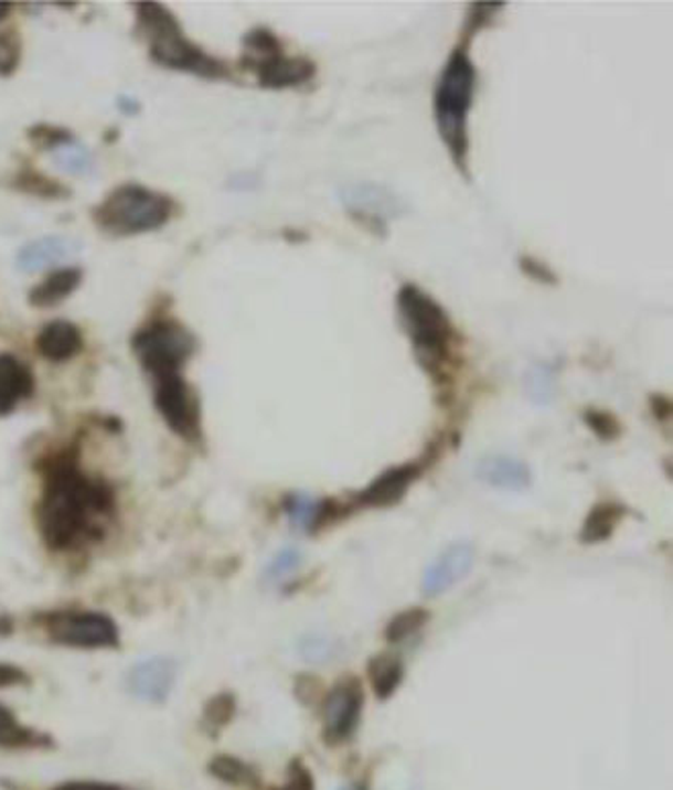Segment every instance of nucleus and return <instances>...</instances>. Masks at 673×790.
<instances>
[{"label":"nucleus","instance_id":"nucleus-1","mask_svg":"<svg viewBox=\"0 0 673 790\" xmlns=\"http://www.w3.org/2000/svg\"><path fill=\"white\" fill-rule=\"evenodd\" d=\"M113 510L111 490L83 469L74 457L54 459L45 473L38 521L43 538L54 549H71L98 533V524Z\"/></svg>","mask_w":673,"mask_h":790},{"label":"nucleus","instance_id":"nucleus-2","mask_svg":"<svg viewBox=\"0 0 673 790\" xmlns=\"http://www.w3.org/2000/svg\"><path fill=\"white\" fill-rule=\"evenodd\" d=\"M478 71L469 57V47L461 43L445 66L435 90L436 128L449 148L457 169L467 174L469 156V111L473 107Z\"/></svg>","mask_w":673,"mask_h":790},{"label":"nucleus","instance_id":"nucleus-3","mask_svg":"<svg viewBox=\"0 0 673 790\" xmlns=\"http://www.w3.org/2000/svg\"><path fill=\"white\" fill-rule=\"evenodd\" d=\"M136 33L148 42L150 57L164 68L189 72L213 81L229 76L224 62L189 42L177 17L158 2L136 4Z\"/></svg>","mask_w":673,"mask_h":790},{"label":"nucleus","instance_id":"nucleus-4","mask_svg":"<svg viewBox=\"0 0 673 790\" xmlns=\"http://www.w3.org/2000/svg\"><path fill=\"white\" fill-rule=\"evenodd\" d=\"M397 313L421 367L435 373L445 367L457 340V330L445 308L420 287L407 282L397 293Z\"/></svg>","mask_w":673,"mask_h":790},{"label":"nucleus","instance_id":"nucleus-5","mask_svg":"<svg viewBox=\"0 0 673 790\" xmlns=\"http://www.w3.org/2000/svg\"><path fill=\"white\" fill-rule=\"evenodd\" d=\"M174 199L143 184L126 183L113 189L93 210V222L111 236H138L167 226L174 215Z\"/></svg>","mask_w":673,"mask_h":790},{"label":"nucleus","instance_id":"nucleus-6","mask_svg":"<svg viewBox=\"0 0 673 790\" xmlns=\"http://www.w3.org/2000/svg\"><path fill=\"white\" fill-rule=\"evenodd\" d=\"M131 351L152 380L177 375L195 354L196 339L189 328L172 318H156L131 339Z\"/></svg>","mask_w":673,"mask_h":790},{"label":"nucleus","instance_id":"nucleus-7","mask_svg":"<svg viewBox=\"0 0 673 790\" xmlns=\"http://www.w3.org/2000/svg\"><path fill=\"white\" fill-rule=\"evenodd\" d=\"M45 631L56 643L85 650L115 648L119 641L117 627L109 617L86 610H60L47 615Z\"/></svg>","mask_w":673,"mask_h":790},{"label":"nucleus","instance_id":"nucleus-8","mask_svg":"<svg viewBox=\"0 0 673 790\" xmlns=\"http://www.w3.org/2000/svg\"><path fill=\"white\" fill-rule=\"evenodd\" d=\"M154 404L170 430L184 440L195 442L201 437V412L195 392L183 375H169L154 380Z\"/></svg>","mask_w":673,"mask_h":790},{"label":"nucleus","instance_id":"nucleus-9","mask_svg":"<svg viewBox=\"0 0 673 790\" xmlns=\"http://www.w3.org/2000/svg\"><path fill=\"white\" fill-rule=\"evenodd\" d=\"M363 706H365L363 684L356 677L340 680L323 698V739L330 746L346 741L361 720Z\"/></svg>","mask_w":673,"mask_h":790},{"label":"nucleus","instance_id":"nucleus-10","mask_svg":"<svg viewBox=\"0 0 673 790\" xmlns=\"http://www.w3.org/2000/svg\"><path fill=\"white\" fill-rule=\"evenodd\" d=\"M340 199L354 220L368 229L385 234L387 222L402 215V203L389 189L377 184H354L340 191Z\"/></svg>","mask_w":673,"mask_h":790},{"label":"nucleus","instance_id":"nucleus-11","mask_svg":"<svg viewBox=\"0 0 673 790\" xmlns=\"http://www.w3.org/2000/svg\"><path fill=\"white\" fill-rule=\"evenodd\" d=\"M476 564V547L467 541H457L442 551L432 564L426 567L421 578V592L428 598L449 592L461 579L467 578Z\"/></svg>","mask_w":673,"mask_h":790},{"label":"nucleus","instance_id":"nucleus-12","mask_svg":"<svg viewBox=\"0 0 673 790\" xmlns=\"http://www.w3.org/2000/svg\"><path fill=\"white\" fill-rule=\"evenodd\" d=\"M177 677V663L170 658H150L136 663L127 674V686L141 701L162 703L169 698Z\"/></svg>","mask_w":673,"mask_h":790},{"label":"nucleus","instance_id":"nucleus-13","mask_svg":"<svg viewBox=\"0 0 673 790\" xmlns=\"http://www.w3.org/2000/svg\"><path fill=\"white\" fill-rule=\"evenodd\" d=\"M263 88H287L306 85L316 74V64L308 57L285 56L282 52L265 57L250 66Z\"/></svg>","mask_w":673,"mask_h":790},{"label":"nucleus","instance_id":"nucleus-14","mask_svg":"<svg viewBox=\"0 0 673 790\" xmlns=\"http://www.w3.org/2000/svg\"><path fill=\"white\" fill-rule=\"evenodd\" d=\"M420 476V467L414 463L407 466L392 467L383 471L377 480L371 481L361 494L356 495L359 504L371 506V509H389L397 502L404 500L407 488Z\"/></svg>","mask_w":673,"mask_h":790},{"label":"nucleus","instance_id":"nucleus-15","mask_svg":"<svg viewBox=\"0 0 673 790\" xmlns=\"http://www.w3.org/2000/svg\"><path fill=\"white\" fill-rule=\"evenodd\" d=\"M81 250V242L68 236H43L40 241L29 242L17 255V268L21 273H38L54 267Z\"/></svg>","mask_w":673,"mask_h":790},{"label":"nucleus","instance_id":"nucleus-16","mask_svg":"<svg viewBox=\"0 0 673 790\" xmlns=\"http://www.w3.org/2000/svg\"><path fill=\"white\" fill-rule=\"evenodd\" d=\"M85 340L83 332L78 325L66 322V320H56L43 325L42 332L35 339V349L42 354L45 361L52 363H64L71 361L76 354L83 351Z\"/></svg>","mask_w":673,"mask_h":790},{"label":"nucleus","instance_id":"nucleus-17","mask_svg":"<svg viewBox=\"0 0 673 790\" xmlns=\"http://www.w3.org/2000/svg\"><path fill=\"white\" fill-rule=\"evenodd\" d=\"M479 480L488 483L491 488H500V490H526L531 485V469L514 457H505V455H495V457H485L479 461L476 467Z\"/></svg>","mask_w":673,"mask_h":790},{"label":"nucleus","instance_id":"nucleus-18","mask_svg":"<svg viewBox=\"0 0 673 790\" xmlns=\"http://www.w3.org/2000/svg\"><path fill=\"white\" fill-rule=\"evenodd\" d=\"M33 373L13 354H0V416L33 394Z\"/></svg>","mask_w":673,"mask_h":790},{"label":"nucleus","instance_id":"nucleus-19","mask_svg":"<svg viewBox=\"0 0 673 790\" xmlns=\"http://www.w3.org/2000/svg\"><path fill=\"white\" fill-rule=\"evenodd\" d=\"M83 270L78 267H62L52 270L40 285L29 291V306L38 310L56 308L81 287Z\"/></svg>","mask_w":673,"mask_h":790},{"label":"nucleus","instance_id":"nucleus-20","mask_svg":"<svg viewBox=\"0 0 673 790\" xmlns=\"http://www.w3.org/2000/svg\"><path fill=\"white\" fill-rule=\"evenodd\" d=\"M368 680L380 701L392 698L404 680V662L393 653H380L368 662Z\"/></svg>","mask_w":673,"mask_h":790},{"label":"nucleus","instance_id":"nucleus-21","mask_svg":"<svg viewBox=\"0 0 673 790\" xmlns=\"http://www.w3.org/2000/svg\"><path fill=\"white\" fill-rule=\"evenodd\" d=\"M9 184L13 186L14 191H21V193L31 195V198L50 199V201L66 199L72 195L71 189L66 184L60 183L56 179L43 174V172L33 169V167H25V169L14 172Z\"/></svg>","mask_w":673,"mask_h":790},{"label":"nucleus","instance_id":"nucleus-22","mask_svg":"<svg viewBox=\"0 0 673 790\" xmlns=\"http://www.w3.org/2000/svg\"><path fill=\"white\" fill-rule=\"evenodd\" d=\"M627 509L620 504H598L594 506L581 529V541L584 543H600L610 538L617 531L618 524L624 519Z\"/></svg>","mask_w":673,"mask_h":790},{"label":"nucleus","instance_id":"nucleus-23","mask_svg":"<svg viewBox=\"0 0 673 790\" xmlns=\"http://www.w3.org/2000/svg\"><path fill=\"white\" fill-rule=\"evenodd\" d=\"M285 510H287L293 526L303 529V531L323 523L328 519V514H330V506H325L322 502H318V500H313V498H309L306 494L289 495Z\"/></svg>","mask_w":673,"mask_h":790},{"label":"nucleus","instance_id":"nucleus-24","mask_svg":"<svg viewBox=\"0 0 673 790\" xmlns=\"http://www.w3.org/2000/svg\"><path fill=\"white\" fill-rule=\"evenodd\" d=\"M430 621V612L426 608H407L404 612L395 615L385 629V637L389 643L406 641L407 637L418 633L426 622Z\"/></svg>","mask_w":673,"mask_h":790},{"label":"nucleus","instance_id":"nucleus-25","mask_svg":"<svg viewBox=\"0 0 673 790\" xmlns=\"http://www.w3.org/2000/svg\"><path fill=\"white\" fill-rule=\"evenodd\" d=\"M35 744V735L23 727L13 715L0 706V746L2 748H25Z\"/></svg>","mask_w":673,"mask_h":790},{"label":"nucleus","instance_id":"nucleus-26","mask_svg":"<svg viewBox=\"0 0 673 790\" xmlns=\"http://www.w3.org/2000/svg\"><path fill=\"white\" fill-rule=\"evenodd\" d=\"M28 138L35 148L50 150V152H54L57 148L68 146V143L74 141L72 131L57 128V126H50V124H38V126H33V128H29Z\"/></svg>","mask_w":673,"mask_h":790},{"label":"nucleus","instance_id":"nucleus-27","mask_svg":"<svg viewBox=\"0 0 673 790\" xmlns=\"http://www.w3.org/2000/svg\"><path fill=\"white\" fill-rule=\"evenodd\" d=\"M54 160L60 169L66 170L71 174H85L90 170V154L86 152L85 148L76 146L74 141L54 150Z\"/></svg>","mask_w":673,"mask_h":790},{"label":"nucleus","instance_id":"nucleus-28","mask_svg":"<svg viewBox=\"0 0 673 790\" xmlns=\"http://www.w3.org/2000/svg\"><path fill=\"white\" fill-rule=\"evenodd\" d=\"M211 772L232 784H246L254 780L253 770L246 764L239 762L236 758H227V756L217 758L215 762L211 764Z\"/></svg>","mask_w":673,"mask_h":790},{"label":"nucleus","instance_id":"nucleus-29","mask_svg":"<svg viewBox=\"0 0 673 790\" xmlns=\"http://www.w3.org/2000/svg\"><path fill=\"white\" fill-rule=\"evenodd\" d=\"M21 60V40L17 31L0 33V76H11Z\"/></svg>","mask_w":673,"mask_h":790},{"label":"nucleus","instance_id":"nucleus-30","mask_svg":"<svg viewBox=\"0 0 673 790\" xmlns=\"http://www.w3.org/2000/svg\"><path fill=\"white\" fill-rule=\"evenodd\" d=\"M584 420L602 440H615L622 433V426L618 423L617 416H612L610 412H603V409H588L584 414Z\"/></svg>","mask_w":673,"mask_h":790},{"label":"nucleus","instance_id":"nucleus-31","mask_svg":"<svg viewBox=\"0 0 673 790\" xmlns=\"http://www.w3.org/2000/svg\"><path fill=\"white\" fill-rule=\"evenodd\" d=\"M301 565V553L297 549H285L273 559V564L267 567L268 581H279V579L289 576L293 569Z\"/></svg>","mask_w":673,"mask_h":790},{"label":"nucleus","instance_id":"nucleus-32","mask_svg":"<svg viewBox=\"0 0 673 790\" xmlns=\"http://www.w3.org/2000/svg\"><path fill=\"white\" fill-rule=\"evenodd\" d=\"M279 790H316V784H313V777L308 768L301 762H293L289 770L287 784Z\"/></svg>","mask_w":673,"mask_h":790},{"label":"nucleus","instance_id":"nucleus-33","mask_svg":"<svg viewBox=\"0 0 673 790\" xmlns=\"http://www.w3.org/2000/svg\"><path fill=\"white\" fill-rule=\"evenodd\" d=\"M232 715H234V698L227 694L213 698L207 706V717L213 723H227L232 719Z\"/></svg>","mask_w":673,"mask_h":790},{"label":"nucleus","instance_id":"nucleus-34","mask_svg":"<svg viewBox=\"0 0 673 790\" xmlns=\"http://www.w3.org/2000/svg\"><path fill=\"white\" fill-rule=\"evenodd\" d=\"M520 265H522V270L528 275V277H533V279H536V281L541 282H555L557 281V277L548 270V267H545V265H541V263H536L534 258H522L520 260Z\"/></svg>","mask_w":673,"mask_h":790},{"label":"nucleus","instance_id":"nucleus-35","mask_svg":"<svg viewBox=\"0 0 673 790\" xmlns=\"http://www.w3.org/2000/svg\"><path fill=\"white\" fill-rule=\"evenodd\" d=\"M25 680H28V677H25V674H23L21 670H17L13 665H2V663H0V688L11 686V684H19V682H25Z\"/></svg>","mask_w":673,"mask_h":790},{"label":"nucleus","instance_id":"nucleus-36","mask_svg":"<svg viewBox=\"0 0 673 790\" xmlns=\"http://www.w3.org/2000/svg\"><path fill=\"white\" fill-rule=\"evenodd\" d=\"M57 790H115L111 787H105V784H95V782H74V784H66L62 789Z\"/></svg>","mask_w":673,"mask_h":790},{"label":"nucleus","instance_id":"nucleus-37","mask_svg":"<svg viewBox=\"0 0 673 790\" xmlns=\"http://www.w3.org/2000/svg\"><path fill=\"white\" fill-rule=\"evenodd\" d=\"M119 109L124 111V114H138V109H140V105H138V100L133 99H127V97H121L119 99Z\"/></svg>","mask_w":673,"mask_h":790},{"label":"nucleus","instance_id":"nucleus-38","mask_svg":"<svg viewBox=\"0 0 673 790\" xmlns=\"http://www.w3.org/2000/svg\"><path fill=\"white\" fill-rule=\"evenodd\" d=\"M11 633V622L0 617V636H9Z\"/></svg>","mask_w":673,"mask_h":790},{"label":"nucleus","instance_id":"nucleus-39","mask_svg":"<svg viewBox=\"0 0 673 790\" xmlns=\"http://www.w3.org/2000/svg\"><path fill=\"white\" fill-rule=\"evenodd\" d=\"M9 13H11V4H9V2H0V21L7 19Z\"/></svg>","mask_w":673,"mask_h":790},{"label":"nucleus","instance_id":"nucleus-40","mask_svg":"<svg viewBox=\"0 0 673 790\" xmlns=\"http://www.w3.org/2000/svg\"><path fill=\"white\" fill-rule=\"evenodd\" d=\"M340 790H365V789H361V787H342V789H340Z\"/></svg>","mask_w":673,"mask_h":790}]
</instances>
